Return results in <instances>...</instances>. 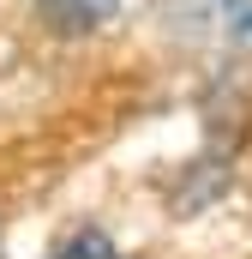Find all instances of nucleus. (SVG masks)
Listing matches in <instances>:
<instances>
[{"mask_svg":"<svg viewBox=\"0 0 252 259\" xmlns=\"http://www.w3.org/2000/svg\"><path fill=\"white\" fill-rule=\"evenodd\" d=\"M36 6H42V18L60 36H90V30H102L120 12V0H36Z\"/></svg>","mask_w":252,"mask_h":259,"instance_id":"1","label":"nucleus"},{"mask_svg":"<svg viewBox=\"0 0 252 259\" xmlns=\"http://www.w3.org/2000/svg\"><path fill=\"white\" fill-rule=\"evenodd\" d=\"M54 259H114V247H108L96 229H84V235H72V241H66Z\"/></svg>","mask_w":252,"mask_h":259,"instance_id":"2","label":"nucleus"},{"mask_svg":"<svg viewBox=\"0 0 252 259\" xmlns=\"http://www.w3.org/2000/svg\"><path fill=\"white\" fill-rule=\"evenodd\" d=\"M216 6H222V18H228V24L252 42V0H216Z\"/></svg>","mask_w":252,"mask_h":259,"instance_id":"3","label":"nucleus"}]
</instances>
